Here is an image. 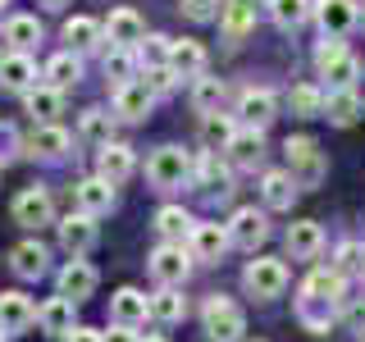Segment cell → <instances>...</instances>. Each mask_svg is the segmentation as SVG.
Listing matches in <instances>:
<instances>
[{
  "mask_svg": "<svg viewBox=\"0 0 365 342\" xmlns=\"http://www.w3.org/2000/svg\"><path fill=\"white\" fill-rule=\"evenodd\" d=\"M224 151L233 155L242 169H251V165H260V160H265V137H260V128H237L233 142H228Z\"/></svg>",
  "mask_w": 365,
  "mask_h": 342,
  "instance_id": "484cf974",
  "label": "cell"
},
{
  "mask_svg": "<svg viewBox=\"0 0 365 342\" xmlns=\"http://www.w3.org/2000/svg\"><path fill=\"white\" fill-rule=\"evenodd\" d=\"M64 41H68V55H87V51H96L101 41H106V28H101L96 19H68L64 23Z\"/></svg>",
  "mask_w": 365,
  "mask_h": 342,
  "instance_id": "44dd1931",
  "label": "cell"
},
{
  "mask_svg": "<svg viewBox=\"0 0 365 342\" xmlns=\"http://www.w3.org/2000/svg\"><path fill=\"white\" fill-rule=\"evenodd\" d=\"M269 19L279 23L283 32H292L311 19V0H269Z\"/></svg>",
  "mask_w": 365,
  "mask_h": 342,
  "instance_id": "e575fe53",
  "label": "cell"
},
{
  "mask_svg": "<svg viewBox=\"0 0 365 342\" xmlns=\"http://www.w3.org/2000/svg\"><path fill=\"white\" fill-rule=\"evenodd\" d=\"M228 247V228L220 224H192V251H197V260H220Z\"/></svg>",
  "mask_w": 365,
  "mask_h": 342,
  "instance_id": "83f0119b",
  "label": "cell"
},
{
  "mask_svg": "<svg viewBox=\"0 0 365 342\" xmlns=\"http://www.w3.org/2000/svg\"><path fill=\"white\" fill-rule=\"evenodd\" d=\"M28 151L41 155V160H60V155L68 151V133L55 128V123H41V128L28 137Z\"/></svg>",
  "mask_w": 365,
  "mask_h": 342,
  "instance_id": "f1b7e54d",
  "label": "cell"
},
{
  "mask_svg": "<svg viewBox=\"0 0 365 342\" xmlns=\"http://www.w3.org/2000/svg\"><path fill=\"white\" fill-rule=\"evenodd\" d=\"M110 128H114V119H110L106 110H87L83 114V137H87V142L110 146Z\"/></svg>",
  "mask_w": 365,
  "mask_h": 342,
  "instance_id": "60d3db41",
  "label": "cell"
},
{
  "mask_svg": "<svg viewBox=\"0 0 365 342\" xmlns=\"http://www.w3.org/2000/svg\"><path fill=\"white\" fill-rule=\"evenodd\" d=\"M256 5H260V0H224L220 23H224V32H228L233 41H242V37H247V28L256 23Z\"/></svg>",
  "mask_w": 365,
  "mask_h": 342,
  "instance_id": "4316f807",
  "label": "cell"
},
{
  "mask_svg": "<svg viewBox=\"0 0 365 342\" xmlns=\"http://www.w3.org/2000/svg\"><path fill=\"white\" fill-rule=\"evenodd\" d=\"M46 87H55V91H68V87H73L78 83V78H83V60H78V55H55V60L51 64H46Z\"/></svg>",
  "mask_w": 365,
  "mask_h": 342,
  "instance_id": "4dcf8cb0",
  "label": "cell"
},
{
  "mask_svg": "<svg viewBox=\"0 0 365 342\" xmlns=\"http://www.w3.org/2000/svg\"><path fill=\"white\" fill-rule=\"evenodd\" d=\"M237 114H242L247 128H265L269 119H279V96L265 87H247L242 100H237Z\"/></svg>",
  "mask_w": 365,
  "mask_h": 342,
  "instance_id": "8fae6325",
  "label": "cell"
},
{
  "mask_svg": "<svg viewBox=\"0 0 365 342\" xmlns=\"http://www.w3.org/2000/svg\"><path fill=\"white\" fill-rule=\"evenodd\" d=\"M142 87L151 91V96H155V91H169V87H174V73H169V64H160V68H146Z\"/></svg>",
  "mask_w": 365,
  "mask_h": 342,
  "instance_id": "7dc6e473",
  "label": "cell"
},
{
  "mask_svg": "<svg viewBox=\"0 0 365 342\" xmlns=\"http://www.w3.org/2000/svg\"><path fill=\"white\" fill-rule=\"evenodd\" d=\"M283 151H288V174H292L297 187H319L329 165H324V151H319L311 137H288Z\"/></svg>",
  "mask_w": 365,
  "mask_h": 342,
  "instance_id": "3957f363",
  "label": "cell"
},
{
  "mask_svg": "<svg viewBox=\"0 0 365 342\" xmlns=\"http://www.w3.org/2000/svg\"><path fill=\"white\" fill-rule=\"evenodd\" d=\"M142 342H169V338H160V333H151V338H142Z\"/></svg>",
  "mask_w": 365,
  "mask_h": 342,
  "instance_id": "db71d44e",
  "label": "cell"
},
{
  "mask_svg": "<svg viewBox=\"0 0 365 342\" xmlns=\"http://www.w3.org/2000/svg\"><path fill=\"white\" fill-rule=\"evenodd\" d=\"M347 279L334 269H311V279L302 283V296H297V319H302L306 328L319 338L329 333V324H334L338 306H347Z\"/></svg>",
  "mask_w": 365,
  "mask_h": 342,
  "instance_id": "6da1fadb",
  "label": "cell"
},
{
  "mask_svg": "<svg viewBox=\"0 0 365 342\" xmlns=\"http://www.w3.org/2000/svg\"><path fill=\"white\" fill-rule=\"evenodd\" d=\"M288 105H292V114H302V119H315V114H324V91L315 83H302V87L288 91Z\"/></svg>",
  "mask_w": 365,
  "mask_h": 342,
  "instance_id": "d590c367",
  "label": "cell"
},
{
  "mask_svg": "<svg viewBox=\"0 0 365 342\" xmlns=\"http://www.w3.org/2000/svg\"><path fill=\"white\" fill-rule=\"evenodd\" d=\"M169 46H174V41H169V37H146V41H142V60L151 64V68H160V64H169Z\"/></svg>",
  "mask_w": 365,
  "mask_h": 342,
  "instance_id": "f6af8a7d",
  "label": "cell"
},
{
  "mask_svg": "<svg viewBox=\"0 0 365 342\" xmlns=\"http://www.w3.org/2000/svg\"><path fill=\"white\" fill-rule=\"evenodd\" d=\"M106 78H114L119 87H128V83H133V51H114V46H110V55H106Z\"/></svg>",
  "mask_w": 365,
  "mask_h": 342,
  "instance_id": "7bdbcfd3",
  "label": "cell"
},
{
  "mask_svg": "<svg viewBox=\"0 0 365 342\" xmlns=\"http://www.w3.org/2000/svg\"><path fill=\"white\" fill-rule=\"evenodd\" d=\"M14 219H19L23 228H46V224L55 219L51 192H46V187H28V192L14 201Z\"/></svg>",
  "mask_w": 365,
  "mask_h": 342,
  "instance_id": "5bb4252c",
  "label": "cell"
},
{
  "mask_svg": "<svg viewBox=\"0 0 365 342\" xmlns=\"http://www.w3.org/2000/svg\"><path fill=\"white\" fill-rule=\"evenodd\" d=\"M9 265H14L19 279H41L46 274V247L41 242H19L9 251Z\"/></svg>",
  "mask_w": 365,
  "mask_h": 342,
  "instance_id": "f546056e",
  "label": "cell"
},
{
  "mask_svg": "<svg viewBox=\"0 0 365 342\" xmlns=\"http://www.w3.org/2000/svg\"><path fill=\"white\" fill-rule=\"evenodd\" d=\"M342 319H347V328L365 333V301H347V306H342Z\"/></svg>",
  "mask_w": 365,
  "mask_h": 342,
  "instance_id": "c3c4849f",
  "label": "cell"
},
{
  "mask_svg": "<svg viewBox=\"0 0 365 342\" xmlns=\"http://www.w3.org/2000/svg\"><path fill=\"white\" fill-rule=\"evenodd\" d=\"M361 23H365V9H361Z\"/></svg>",
  "mask_w": 365,
  "mask_h": 342,
  "instance_id": "11a10c76",
  "label": "cell"
},
{
  "mask_svg": "<svg viewBox=\"0 0 365 342\" xmlns=\"http://www.w3.org/2000/svg\"><path fill=\"white\" fill-rule=\"evenodd\" d=\"M151 105H155V96H151L142 83H128V87L114 91V114H119V119H128V123L146 119V114H151Z\"/></svg>",
  "mask_w": 365,
  "mask_h": 342,
  "instance_id": "7402d4cb",
  "label": "cell"
},
{
  "mask_svg": "<svg viewBox=\"0 0 365 342\" xmlns=\"http://www.w3.org/2000/svg\"><path fill=\"white\" fill-rule=\"evenodd\" d=\"M0 342H5V333H0Z\"/></svg>",
  "mask_w": 365,
  "mask_h": 342,
  "instance_id": "6f0895ef",
  "label": "cell"
},
{
  "mask_svg": "<svg viewBox=\"0 0 365 342\" xmlns=\"http://www.w3.org/2000/svg\"><path fill=\"white\" fill-rule=\"evenodd\" d=\"M64 342H101V333H96V328H73Z\"/></svg>",
  "mask_w": 365,
  "mask_h": 342,
  "instance_id": "816d5d0a",
  "label": "cell"
},
{
  "mask_svg": "<svg viewBox=\"0 0 365 342\" xmlns=\"http://www.w3.org/2000/svg\"><path fill=\"white\" fill-rule=\"evenodd\" d=\"M106 37L114 51H133V46L146 41V23L133 14V9H114V14L106 19Z\"/></svg>",
  "mask_w": 365,
  "mask_h": 342,
  "instance_id": "4fadbf2b",
  "label": "cell"
},
{
  "mask_svg": "<svg viewBox=\"0 0 365 342\" xmlns=\"http://www.w3.org/2000/svg\"><path fill=\"white\" fill-rule=\"evenodd\" d=\"M233 119H228V114H205V123H201V137H205V142H210V146H228V142H233Z\"/></svg>",
  "mask_w": 365,
  "mask_h": 342,
  "instance_id": "b9f144b4",
  "label": "cell"
},
{
  "mask_svg": "<svg viewBox=\"0 0 365 342\" xmlns=\"http://www.w3.org/2000/svg\"><path fill=\"white\" fill-rule=\"evenodd\" d=\"M201 319H205V333H210V342H237L247 333V319H242V311H237L228 296H210L205 301V311H201Z\"/></svg>",
  "mask_w": 365,
  "mask_h": 342,
  "instance_id": "8992f818",
  "label": "cell"
},
{
  "mask_svg": "<svg viewBox=\"0 0 365 342\" xmlns=\"http://www.w3.org/2000/svg\"><path fill=\"white\" fill-rule=\"evenodd\" d=\"M60 247L68 251L73 260H83L91 247H96V219L91 214H68V219H60Z\"/></svg>",
  "mask_w": 365,
  "mask_h": 342,
  "instance_id": "9c48e42d",
  "label": "cell"
},
{
  "mask_svg": "<svg viewBox=\"0 0 365 342\" xmlns=\"http://www.w3.org/2000/svg\"><path fill=\"white\" fill-rule=\"evenodd\" d=\"M187 269H192V260H187V251L174 247V242H165L151 256V274H155V283L160 288H178L182 279H187Z\"/></svg>",
  "mask_w": 365,
  "mask_h": 342,
  "instance_id": "30bf717a",
  "label": "cell"
},
{
  "mask_svg": "<svg viewBox=\"0 0 365 342\" xmlns=\"http://www.w3.org/2000/svg\"><path fill=\"white\" fill-rule=\"evenodd\" d=\"M91 292H96V269H91L87 260H68L60 269V296L78 306V301H87Z\"/></svg>",
  "mask_w": 365,
  "mask_h": 342,
  "instance_id": "9a60e30c",
  "label": "cell"
},
{
  "mask_svg": "<svg viewBox=\"0 0 365 342\" xmlns=\"http://www.w3.org/2000/svg\"><path fill=\"white\" fill-rule=\"evenodd\" d=\"M169 73L174 78H205V46L201 41H174L169 46Z\"/></svg>",
  "mask_w": 365,
  "mask_h": 342,
  "instance_id": "ac0fdd59",
  "label": "cell"
},
{
  "mask_svg": "<svg viewBox=\"0 0 365 342\" xmlns=\"http://www.w3.org/2000/svg\"><path fill=\"white\" fill-rule=\"evenodd\" d=\"M319 247H324V228H319L315 219L288 224V256H292V260H315Z\"/></svg>",
  "mask_w": 365,
  "mask_h": 342,
  "instance_id": "e0dca14e",
  "label": "cell"
},
{
  "mask_svg": "<svg viewBox=\"0 0 365 342\" xmlns=\"http://www.w3.org/2000/svg\"><path fill=\"white\" fill-rule=\"evenodd\" d=\"M73 201H78V210H83V214L96 219V214H106L110 205H114V187H110L106 178H83L73 187Z\"/></svg>",
  "mask_w": 365,
  "mask_h": 342,
  "instance_id": "ffe728a7",
  "label": "cell"
},
{
  "mask_svg": "<svg viewBox=\"0 0 365 342\" xmlns=\"http://www.w3.org/2000/svg\"><path fill=\"white\" fill-rule=\"evenodd\" d=\"M128 174H133V151H128V146H119V142L101 146V155H96V178H106L110 187H114V182H123Z\"/></svg>",
  "mask_w": 365,
  "mask_h": 342,
  "instance_id": "603a6c76",
  "label": "cell"
},
{
  "mask_svg": "<svg viewBox=\"0 0 365 342\" xmlns=\"http://www.w3.org/2000/svg\"><path fill=\"white\" fill-rule=\"evenodd\" d=\"M19 146V137H14V128H9V123H0V155H9Z\"/></svg>",
  "mask_w": 365,
  "mask_h": 342,
  "instance_id": "f907efd6",
  "label": "cell"
},
{
  "mask_svg": "<svg viewBox=\"0 0 365 342\" xmlns=\"http://www.w3.org/2000/svg\"><path fill=\"white\" fill-rule=\"evenodd\" d=\"M201 182H205V187H220V192H228V169H224L215 155H205V160H201Z\"/></svg>",
  "mask_w": 365,
  "mask_h": 342,
  "instance_id": "bcb514c9",
  "label": "cell"
},
{
  "mask_svg": "<svg viewBox=\"0 0 365 342\" xmlns=\"http://www.w3.org/2000/svg\"><path fill=\"white\" fill-rule=\"evenodd\" d=\"M0 87L5 91H32L37 87V64L28 55H5L0 60Z\"/></svg>",
  "mask_w": 365,
  "mask_h": 342,
  "instance_id": "cb8c5ba5",
  "label": "cell"
},
{
  "mask_svg": "<svg viewBox=\"0 0 365 342\" xmlns=\"http://www.w3.org/2000/svg\"><path fill=\"white\" fill-rule=\"evenodd\" d=\"M220 9H224V0H182V14H187L192 23H210V19H220Z\"/></svg>",
  "mask_w": 365,
  "mask_h": 342,
  "instance_id": "ee69618b",
  "label": "cell"
},
{
  "mask_svg": "<svg viewBox=\"0 0 365 342\" xmlns=\"http://www.w3.org/2000/svg\"><path fill=\"white\" fill-rule=\"evenodd\" d=\"M265 237H269V219H265L260 210H237L233 219H228V247L256 251Z\"/></svg>",
  "mask_w": 365,
  "mask_h": 342,
  "instance_id": "ba28073f",
  "label": "cell"
},
{
  "mask_svg": "<svg viewBox=\"0 0 365 342\" xmlns=\"http://www.w3.org/2000/svg\"><path fill=\"white\" fill-rule=\"evenodd\" d=\"M187 174H192V155L182 151V146H160V151L146 160V178H151L160 192L182 187V182H187Z\"/></svg>",
  "mask_w": 365,
  "mask_h": 342,
  "instance_id": "277c9868",
  "label": "cell"
},
{
  "mask_svg": "<svg viewBox=\"0 0 365 342\" xmlns=\"http://www.w3.org/2000/svg\"><path fill=\"white\" fill-rule=\"evenodd\" d=\"M361 5H365V0H361Z\"/></svg>",
  "mask_w": 365,
  "mask_h": 342,
  "instance_id": "680465c9",
  "label": "cell"
},
{
  "mask_svg": "<svg viewBox=\"0 0 365 342\" xmlns=\"http://www.w3.org/2000/svg\"><path fill=\"white\" fill-rule=\"evenodd\" d=\"M329 269L342 274V279H347V274H361L365 269V242H342L334 251V265H329Z\"/></svg>",
  "mask_w": 365,
  "mask_h": 342,
  "instance_id": "ab89813d",
  "label": "cell"
},
{
  "mask_svg": "<svg viewBox=\"0 0 365 342\" xmlns=\"http://www.w3.org/2000/svg\"><path fill=\"white\" fill-rule=\"evenodd\" d=\"M37 5H46V9H64L68 0H37Z\"/></svg>",
  "mask_w": 365,
  "mask_h": 342,
  "instance_id": "f5cc1de1",
  "label": "cell"
},
{
  "mask_svg": "<svg viewBox=\"0 0 365 342\" xmlns=\"http://www.w3.org/2000/svg\"><path fill=\"white\" fill-rule=\"evenodd\" d=\"M101 342H142V338H137V333H133V328H123V324H114V328H110V333H101Z\"/></svg>",
  "mask_w": 365,
  "mask_h": 342,
  "instance_id": "681fc988",
  "label": "cell"
},
{
  "mask_svg": "<svg viewBox=\"0 0 365 342\" xmlns=\"http://www.w3.org/2000/svg\"><path fill=\"white\" fill-rule=\"evenodd\" d=\"M361 96H356V87H347V91H329L324 96V114H329V123H338V128H351V123L361 119Z\"/></svg>",
  "mask_w": 365,
  "mask_h": 342,
  "instance_id": "d4e9b609",
  "label": "cell"
},
{
  "mask_svg": "<svg viewBox=\"0 0 365 342\" xmlns=\"http://www.w3.org/2000/svg\"><path fill=\"white\" fill-rule=\"evenodd\" d=\"M60 110H64V91H55V87H32L28 91V114H37V119L51 123Z\"/></svg>",
  "mask_w": 365,
  "mask_h": 342,
  "instance_id": "8d00e7d4",
  "label": "cell"
},
{
  "mask_svg": "<svg viewBox=\"0 0 365 342\" xmlns=\"http://www.w3.org/2000/svg\"><path fill=\"white\" fill-rule=\"evenodd\" d=\"M311 14L319 19V28H324V37H347L351 28L361 23V9L356 0H311Z\"/></svg>",
  "mask_w": 365,
  "mask_h": 342,
  "instance_id": "52a82bcc",
  "label": "cell"
},
{
  "mask_svg": "<svg viewBox=\"0 0 365 342\" xmlns=\"http://www.w3.org/2000/svg\"><path fill=\"white\" fill-rule=\"evenodd\" d=\"M37 324V306L23 292H0V333H23Z\"/></svg>",
  "mask_w": 365,
  "mask_h": 342,
  "instance_id": "7c38bea8",
  "label": "cell"
},
{
  "mask_svg": "<svg viewBox=\"0 0 365 342\" xmlns=\"http://www.w3.org/2000/svg\"><path fill=\"white\" fill-rule=\"evenodd\" d=\"M182 311H187V306H182V296L174 288H160L151 296V319H160V324H178Z\"/></svg>",
  "mask_w": 365,
  "mask_h": 342,
  "instance_id": "74e56055",
  "label": "cell"
},
{
  "mask_svg": "<svg viewBox=\"0 0 365 342\" xmlns=\"http://www.w3.org/2000/svg\"><path fill=\"white\" fill-rule=\"evenodd\" d=\"M155 228H160V237H165V242L182 247V237L192 233V219H187V210H182V205H165V210L155 214Z\"/></svg>",
  "mask_w": 365,
  "mask_h": 342,
  "instance_id": "d6a6232c",
  "label": "cell"
},
{
  "mask_svg": "<svg viewBox=\"0 0 365 342\" xmlns=\"http://www.w3.org/2000/svg\"><path fill=\"white\" fill-rule=\"evenodd\" d=\"M0 5H9V0H0Z\"/></svg>",
  "mask_w": 365,
  "mask_h": 342,
  "instance_id": "9f6ffc18",
  "label": "cell"
},
{
  "mask_svg": "<svg viewBox=\"0 0 365 342\" xmlns=\"http://www.w3.org/2000/svg\"><path fill=\"white\" fill-rule=\"evenodd\" d=\"M260 192H265V205L269 210H288L292 205V197H297V182H292V174H265V182H260Z\"/></svg>",
  "mask_w": 365,
  "mask_h": 342,
  "instance_id": "836d02e7",
  "label": "cell"
},
{
  "mask_svg": "<svg viewBox=\"0 0 365 342\" xmlns=\"http://www.w3.org/2000/svg\"><path fill=\"white\" fill-rule=\"evenodd\" d=\"M5 41L14 46V55H23L28 46H37V41H41V23L32 19V14H14V19L5 23Z\"/></svg>",
  "mask_w": 365,
  "mask_h": 342,
  "instance_id": "1f68e13d",
  "label": "cell"
},
{
  "mask_svg": "<svg viewBox=\"0 0 365 342\" xmlns=\"http://www.w3.org/2000/svg\"><path fill=\"white\" fill-rule=\"evenodd\" d=\"M110 315H114V324L137 328L146 315H151V296H142L137 288H119V292L110 296Z\"/></svg>",
  "mask_w": 365,
  "mask_h": 342,
  "instance_id": "2e32d148",
  "label": "cell"
},
{
  "mask_svg": "<svg viewBox=\"0 0 365 342\" xmlns=\"http://www.w3.org/2000/svg\"><path fill=\"white\" fill-rule=\"evenodd\" d=\"M242 283H247L251 296H260V301H274V296L288 288V265H283V260H274V256H256V260L242 269Z\"/></svg>",
  "mask_w": 365,
  "mask_h": 342,
  "instance_id": "5b68a950",
  "label": "cell"
},
{
  "mask_svg": "<svg viewBox=\"0 0 365 342\" xmlns=\"http://www.w3.org/2000/svg\"><path fill=\"white\" fill-rule=\"evenodd\" d=\"M192 105H197L201 114H220V105H224V83H220V78H197Z\"/></svg>",
  "mask_w": 365,
  "mask_h": 342,
  "instance_id": "f35d334b",
  "label": "cell"
},
{
  "mask_svg": "<svg viewBox=\"0 0 365 342\" xmlns=\"http://www.w3.org/2000/svg\"><path fill=\"white\" fill-rule=\"evenodd\" d=\"M315 68H319V78H329V83H334V91H347L361 78V60L347 51V41H338V37H324V41H319Z\"/></svg>",
  "mask_w": 365,
  "mask_h": 342,
  "instance_id": "7a4b0ae2",
  "label": "cell"
},
{
  "mask_svg": "<svg viewBox=\"0 0 365 342\" xmlns=\"http://www.w3.org/2000/svg\"><path fill=\"white\" fill-rule=\"evenodd\" d=\"M37 324H41V333H51V338H68L73 333V301H64V296H51L46 306H37Z\"/></svg>",
  "mask_w": 365,
  "mask_h": 342,
  "instance_id": "d6986e66",
  "label": "cell"
}]
</instances>
